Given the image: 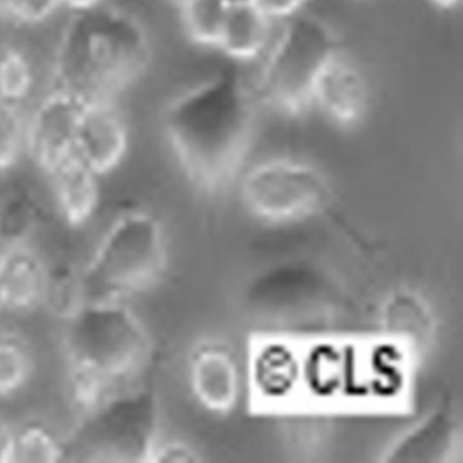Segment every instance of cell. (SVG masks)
Wrapping results in <instances>:
<instances>
[{
  "instance_id": "28",
  "label": "cell",
  "mask_w": 463,
  "mask_h": 463,
  "mask_svg": "<svg viewBox=\"0 0 463 463\" xmlns=\"http://www.w3.org/2000/svg\"><path fill=\"white\" fill-rule=\"evenodd\" d=\"M13 424L0 413V463H9L10 443H12Z\"/></svg>"
},
{
  "instance_id": "8",
  "label": "cell",
  "mask_w": 463,
  "mask_h": 463,
  "mask_svg": "<svg viewBox=\"0 0 463 463\" xmlns=\"http://www.w3.org/2000/svg\"><path fill=\"white\" fill-rule=\"evenodd\" d=\"M332 291L326 280L307 268L284 267L273 269L254 281L248 292V307L257 318L279 324H306L324 316L329 308Z\"/></svg>"
},
{
  "instance_id": "12",
  "label": "cell",
  "mask_w": 463,
  "mask_h": 463,
  "mask_svg": "<svg viewBox=\"0 0 463 463\" xmlns=\"http://www.w3.org/2000/svg\"><path fill=\"white\" fill-rule=\"evenodd\" d=\"M379 325L387 345L409 359L427 354L435 341V313L430 302L414 289L390 292L382 303Z\"/></svg>"
},
{
  "instance_id": "26",
  "label": "cell",
  "mask_w": 463,
  "mask_h": 463,
  "mask_svg": "<svg viewBox=\"0 0 463 463\" xmlns=\"http://www.w3.org/2000/svg\"><path fill=\"white\" fill-rule=\"evenodd\" d=\"M197 460H200V457L194 447L184 441H162L161 439L156 443L151 457V463L197 462Z\"/></svg>"
},
{
  "instance_id": "24",
  "label": "cell",
  "mask_w": 463,
  "mask_h": 463,
  "mask_svg": "<svg viewBox=\"0 0 463 463\" xmlns=\"http://www.w3.org/2000/svg\"><path fill=\"white\" fill-rule=\"evenodd\" d=\"M26 121L21 105L0 99V175L12 172L28 156Z\"/></svg>"
},
{
  "instance_id": "14",
  "label": "cell",
  "mask_w": 463,
  "mask_h": 463,
  "mask_svg": "<svg viewBox=\"0 0 463 463\" xmlns=\"http://www.w3.org/2000/svg\"><path fill=\"white\" fill-rule=\"evenodd\" d=\"M189 382L202 406L216 414H226L237 405L240 375L237 363L226 346L199 344L189 357Z\"/></svg>"
},
{
  "instance_id": "1",
  "label": "cell",
  "mask_w": 463,
  "mask_h": 463,
  "mask_svg": "<svg viewBox=\"0 0 463 463\" xmlns=\"http://www.w3.org/2000/svg\"><path fill=\"white\" fill-rule=\"evenodd\" d=\"M254 94L235 67L221 70L175 97L164 113V131L194 186L218 192L232 183L250 147Z\"/></svg>"
},
{
  "instance_id": "9",
  "label": "cell",
  "mask_w": 463,
  "mask_h": 463,
  "mask_svg": "<svg viewBox=\"0 0 463 463\" xmlns=\"http://www.w3.org/2000/svg\"><path fill=\"white\" fill-rule=\"evenodd\" d=\"M85 105L83 99L52 89L28 116L26 154L43 172L75 156V137Z\"/></svg>"
},
{
  "instance_id": "3",
  "label": "cell",
  "mask_w": 463,
  "mask_h": 463,
  "mask_svg": "<svg viewBox=\"0 0 463 463\" xmlns=\"http://www.w3.org/2000/svg\"><path fill=\"white\" fill-rule=\"evenodd\" d=\"M151 45L131 13L101 4L74 12L56 48L53 89L86 102L115 101L142 77Z\"/></svg>"
},
{
  "instance_id": "29",
  "label": "cell",
  "mask_w": 463,
  "mask_h": 463,
  "mask_svg": "<svg viewBox=\"0 0 463 463\" xmlns=\"http://www.w3.org/2000/svg\"><path fill=\"white\" fill-rule=\"evenodd\" d=\"M101 4H104V0H61V7H67L71 12H80Z\"/></svg>"
},
{
  "instance_id": "19",
  "label": "cell",
  "mask_w": 463,
  "mask_h": 463,
  "mask_svg": "<svg viewBox=\"0 0 463 463\" xmlns=\"http://www.w3.org/2000/svg\"><path fill=\"white\" fill-rule=\"evenodd\" d=\"M69 462L67 435L59 432L51 422L29 419L13 425L9 463Z\"/></svg>"
},
{
  "instance_id": "25",
  "label": "cell",
  "mask_w": 463,
  "mask_h": 463,
  "mask_svg": "<svg viewBox=\"0 0 463 463\" xmlns=\"http://www.w3.org/2000/svg\"><path fill=\"white\" fill-rule=\"evenodd\" d=\"M59 7H61V0H9L5 20L34 25L47 21Z\"/></svg>"
},
{
  "instance_id": "22",
  "label": "cell",
  "mask_w": 463,
  "mask_h": 463,
  "mask_svg": "<svg viewBox=\"0 0 463 463\" xmlns=\"http://www.w3.org/2000/svg\"><path fill=\"white\" fill-rule=\"evenodd\" d=\"M180 6L189 39L203 47L218 48L230 7L226 0H184Z\"/></svg>"
},
{
  "instance_id": "13",
  "label": "cell",
  "mask_w": 463,
  "mask_h": 463,
  "mask_svg": "<svg viewBox=\"0 0 463 463\" xmlns=\"http://www.w3.org/2000/svg\"><path fill=\"white\" fill-rule=\"evenodd\" d=\"M370 99V85L364 72L340 52L317 80L311 105H316L333 123L354 127L364 118Z\"/></svg>"
},
{
  "instance_id": "20",
  "label": "cell",
  "mask_w": 463,
  "mask_h": 463,
  "mask_svg": "<svg viewBox=\"0 0 463 463\" xmlns=\"http://www.w3.org/2000/svg\"><path fill=\"white\" fill-rule=\"evenodd\" d=\"M36 354L29 338L13 327H0V398L17 397L31 383Z\"/></svg>"
},
{
  "instance_id": "33",
  "label": "cell",
  "mask_w": 463,
  "mask_h": 463,
  "mask_svg": "<svg viewBox=\"0 0 463 463\" xmlns=\"http://www.w3.org/2000/svg\"><path fill=\"white\" fill-rule=\"evenodd\" d=\"M0 313H4V302H2V292H0Z\"/></svg>"
},
{
  "instance_id": "6",
  "label": "cell",
  "mask_w": 463,
  "mask_h": 463,
  "mask_svg": "<svg viewBox=\"0 0 463 463\" xmlns=\"http://www.w3.org/2000/svg\"><path fill=\"white\" fill-rule=\"evenodd\" d=\"M337 36L321 18L298 13L278 24L262 56L256 93L289 115L311 107L314 88L325 67L340 53Z\"/></svg>"
},
{
  "instance_id": "31",
  "label": "cell",
  "mask_w": 463,
  "mask_h": 463,
  "mask_svg": "<svg viewBox=\"0 0 463 463\" xmlns=\"http://www.w3.org/2000/svg\"><path fill=\"white\" fill-rule=\"evenodd\" d=\"M7 4H9V0H0V18H4V20L6 17Z\"/></svg>"
},
{
  "instance_id": "7",
  "label": "cell",
  "mask_w": 463,
  "mask_h": 463,
  "mask_svg": "<svg viewBox=\"0 0 463 463\" xmlns=\"http://www.w3.org/2000/svg\"><path fill=\"white\" fill-rule=\"evenodd\" d=\"M241 194L260 221L291 223L311 218L329 202L330 186L317 167L294 159H270L243 177Z\"/></svg>"
},
{
  "instance_id": "11",
  "label": "cell",
  "mask_w": 463,
  "mask_h": 463,
  "mask_svg": "<svg viewBox=\"0 0 463 463\" xmlns=\"http://www.w3.org/2000/svg\"><path fill=\"white\" fill-rule=\"evenodd\" d=\"M128 150V124L115 101L86 102L75 137V156L105 177L120 167Z\"/></svg>"
},
{
  "instance_id": "21",
  "label": "cell",
  "mask_w": 463,
  "mask_h": 463,
  "mask_svg": "<svg viewBox=\"0 0 463 463\" xmlns=\"http://www.w3.org/2000/svg\"><path fill=\"white\" fill-rule=\"evenodd\" d=\"M88 302L83 264L72 260H58L48 264L47 289L43 308L67 321Z\"/></svg>"
},
{
  "instance_id": "16",
  "label": "cell",
  "mask_w": 463,
  "mask_h": 463,
  "mask_svg": "<svg viewBox=\"0 0 463 463\" xmlns=\"http://www.w3.org/2000/svg\"><path fill=\"white\" fill-rule=\"evenodd\" d=\"M48 262L28 246L0 251V292L4 311L33 313L44 306Z\"/></svg>"
},
{
  "instance_id": "17",
  "label": "cell",
  "mask_w": 463,
  "mask_h": 463,
  "mask_svg": "<svg viewBox=\"0 0 463 463\" xmlns=\"http://www.w3.org/2000/svg\"><path fill=\"white\" fill-rule=\"evenodd\" d=\"M278 24L254 2L230 5L218 48L235 63L260 61L272 43Z\"/></svg>"
},
{
  "instance_id": "18",
  "label": "cell",
  "mask_w": 463,
  "mask_h": 463,
  "mask_svg": "<svg viewBox=\"0 0 463 463\" xmlns=\"http://www.w3.org/2000/svg\"><path fill=\"white\" fill-rule=\"evenodd\" d=\"M47 221V204L36 191L29 186L12 189L0 200V245H31Z\"/></svg>"
},
{
  "instance_id": "32",
  "label": "cell",
  "mask_w": 463,
  "mask_h": 463,
  "mask_svg": "<svg viewBox=\"0 0 463 463\" xmlns=\"http://www.w3.org/2000/svg\"><path fill=\"white\" fill-rule=\"evenodd\" d=\"M229 5L246 4V2H253V0H226Z\"/></svg>"
},
{
  "instance_id": "30",
  "label": "cell",
  "mask_w": 463,
  "mask_h": 463,
  "mask_svg": "<svg viewBox=\"0 0 463 463\" xmlns=\"http://www.w3.org/2000/svg\"><path fill=\"white\" fill-rule=\"evenodd\" d=\"M430 2L443 10H454L460 4V0H430Z\"/></svg>"
},
{
  "instance_id": "5",
  "label": "cell",
  "mask_w": 463,
  "mask_h": 463,
  "mask_svg": "<svg viewBox=\"0 0 463 463\" xmlns=\"http://www.w3.org/2000/svg\"><path fill=\"white\" fill-rule=\"evenodd\" d=\"M159 439L158 397L145 379L80 414L67 435L69 462L151 463Z\"/></svg>"
},
{
  "instance_id": "27",
  "label": "cell",
  "mask_w": 463,
  "mask_h": 463,
  "mask_svg": "<svg viewBox=\"0 0 463 463\" xmlns=\"http://www.w3.org/2000/svg\"><path fill=\"white\" fill-rule=\"evenodd\" d=\"M254 4L276 23L302 12L306 0H253Z\"/></svg>"
},
{
  "instance_id": "4",
  "label": "cell",
  "mask_w": 463,
  "mask_h": 463,
  "mask_svg": "<svg viewBox=\"0 0 463 463\" xmlns=\"http://www.w3.org/2000/svg\"><path fill=\"white\" fill-rule=\"evenodd\" d=\"M169 262L164 224L151 211L126 207L83 262L89 300L128 302L158 286Z\"/></svg>"
},
{
  "instance_id": "15",
  "label": "cell",
  "mask_w": 463,
  "mask_h": 463,
  "mask_svg": "<svg viewBox=\"0 0 463 463\" xmlns=\"http://www.w3.org/2000/svg\"><path fill=\"white\" fill-rule=\"evenodd\" d=\"M56 213L71 229L88 226L101 208V178L72 156L45 172Z\"/></svg>"
},
{
  "instance_id": "10",
  "label": "cell",
  "mask_w": 463,
  "mask_h": 463,
  "mask_svg": "<svg viewBox=\"0 0 463 463\" xmlns=\"http://www.w3.org/2000/svg\"><path fill=\"white\" fill-rule=\"evenodd\" d=\"M460 447V422L451 395L443 394L433 408L398 435L383 451V462L447 463Z\"/></svg>"
},
{
  "instance_id": "23",
  "label": "cell",
  "mask_w": 463,
  "mask_h": 463,
  "mask_svg": "<svg viewBox=\"0 0 463 463\" xmlns=\"http://www.w3.org/2000/svg\"><path fill=\"white\" fill-rule=\"evenodd\" d=\"M33 85V67L28 55L17 45H0V99L21 105Z\"/></svg>"
},
{
  "instance_id": "2",
  "label": "cell",
  "mask_w": 463,
  "mask_h": 463,
  "mask_svg": "<svg viewBox=\"0 0 463 463\" xmlns=\"http://www.w3.org/2000/svg\"><path fill=\"white\" fill-rule=\"evenodd\" d=\"M64 322L67 395L80 414L145 381L154 341L128 302L89 300Z\"/></svg>"
},
{
  "instance_id": "34",
  "label": "cell",
  "mask_w": 463,
  "mask_h": 463,
  "mask_svg": "<svg viewBox=\"0 0 463 463\" xmlns=\"http://www.w3.org/2000/svg\"><path fill=\"white\" fill-rule=\"evenodd\" d=\"M175 2H178V5L183 4L184 0H175Z\"/></svg>"
}]
</instances>
